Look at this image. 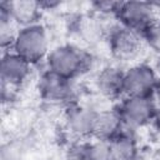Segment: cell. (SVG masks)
Instances as JSON below:
<instances>
[{"label": "cell", "mask_w": 160, "mask_h": 160, "mask_svg": "<svg viewBox=\"0 0 160 160\" xmlns=\"http://www.w3.org/2000/svg\"><path fill=\"white\" fill-rule=\"evenodd\" d=\"M46 30L40 24L20 28L16 32L11 51L20 55L30 64H36L49 55Z\"/></svg>", "instance_id": "obj_1"}, {"label": "cell", "mask_w": 160, "mask_h": 160, "mask_svg": "<svg viewBox=\"0 0 160 160\" xmlns=\"http://www.w3.org/2000/svg\"><path fill=\"white\" fill-rule=\"evenodd\" d=\"M46 64L49 71L72 80L86 70L89 58L74 45H61L49 52Z\"/></svg>", "instance_id": "obj_2"}, {"label": "cell", "mask_w": 160, "mask_h": 160, "mask_svg": "<svg viewBox=\"0 0 160 160\" xmlns=\"http://www.w3.org/2000/svg\"><path fill=\"white\" fill-rule=\"evenodd\" d=\"M121 26L142 35L155 21L154 4L145 1H124L119 4L115 14Z\"/></svg>", "instance_id": "obj_3"}, {"label": "cell", "mask_w": 160, "mask_h": 160, "mask_svg": "<svg viewBox=\"0 0 160 160\" xmlns=\"http://www.w3.org/2000/svg\"><path fill=\"white\" fill-rule=\"evenodd\" d=\"M124 126L136 129L152 121L158 111L152 98L126 96L118 109Z\"/></svg>", "instance_id": "obj_4"}, {"label": "cell", "mask_w": 160, "mask_h": 160, "mask_svg": "<svg viewBox=\"0 0 160 160\" xmlns=\"http://www.w3.org/2000/svg\"><path fill=\"white\" fill-rule=\"evenodd\" d=\"M159 81L160 79L151 66L146 64L131 66L124 74V95L152 98Z\"/></svg>", "instance_id": "obj_5"}, {"label": "cell", "mask_w": 160, "mask_h": 160, "mask_svg": "<svg viewBox=\"0 0 160 160\" xmlns=\"http://www.w3.org/2000/svg\"><path fill=\"white\" fill-rule=\"evenodd\" d=\"M142 36L124 26L115 28L109 36L110 51L114 58L128 61L134 59L141 50L142 46Z\"/></svg>", "instance_id": "obj_6"}, {"label": "cell", "mask_w": 160, "mask_h": 160, "mask_svg": "<svg viewBox=\"0 0 160 160\" xmlns=\"http://www.w3.org/2000/svg\"><path fill=\"white\" fill-rule=\"evenodd\" d=\"M98 111L86 105H78L71 108L65 118L66 128L71 135L79 139L92 138L95 119Z\"/></svg>", "instance_id": "obj_7"}, {"label": "cell", "mask_w": 160, "mask_h": 160, "mask_svg": "<svg viewBox=\"0 0 160 160\" xmlns=\"http://www.w3.org/2000/svg\"><path fill=\"white\" fill-rule=\"evenodd\" d=\"M31 64L14 51H6L1 56L0 72L1 82L10 86L21 85L30 75Z\"/></svg>", "instance_id": "obj_8"}, {"label": "cell", "mask_w": 160, "mask_h": 160, "mask_svg": "<svg viewBox=\"0 0 160 160\" xmlns=\"http://www.w3.org/2000/svg\"><path fill=\"white\" fill-rule=\"evenodd\" d=\"M39 91L44 100L49 102H62L72 96L71 80L46 71L39 82Z\"/></svg>", "instance_id": "obj_9"}, {"label": "cell", "mask_w": 160, "mask_h": 160, "mask_svg": "<svg viewBox=\"0 0 160 160\" xmlns=\"http://www.w3.org/2000/svg\"><path fill=\"white\" fill-rule=\"evenodd\" d=\"M9 12L11 20L15 24L24 26L39 24L38 20L41 15V8L38 1L16 0V1H1V4Z\"/></svg>", "instance_id": "obj_10"}, {"label": "cell", "mask_w": 160, "mask_h": 160, "mask_svg": "<svg viewBox=\"0 0 160 160\" xmlns=\"http://www.w3.org/2000/svg\"><path fill=\"white\" fill-rule=\"evenodd\" d=\"M124 124L118 110L98 111L92 138L101 141H110L122 131Z\"/></svg>", "instance_id": "obj_11"}, {"label": "cell", "mask_w": 160, "mask_h": 160, "mask_svg": "<svg viewBox=\"0 0 160 160\" xmlns=\"http://www.w3.org/2000/svg\"><path fill=\"white\" fill-rule=\"evenodd\" d=\"M124 74L116 66L104 68L96 76L95 84L101 95L109 99H116L124 95Z\"/></svg>", "instance_id": "obj_12"}, {"label": "cell", "mask_w": 160, "mask_h": 160, "mask_svg": "<svg viewBox=\"0 0 160 160\" xmlns=\"http://www.w3.org/2000/svg\"><path fill=\"white\" fill-rule=\"evenodd\" d=\"M69 160H110L109 141L95 140L76 144L70 149Z\"/></svg>", "instance_id": "obj_13"}, {"label": "cell", "mask_w": 160, "mask_h": 160, "mask_svg": "<svg viewBox=\"0 0 160 160\" xmlns=\"http://www.w3.org/2000/svg\"><path fill=\"white\" fill-rule=\"evenodd\" d=\"M110 160H136L139 149L136 140L124 130L109 141Z\"/></svg>", "instance_id": "obj_14"}, {"label": "cell", "mask_w": 160, "mask_h": 160, "mask_svg": "<svg viewBox=\"0 0 160 160\" xmlns=\"http://www.w3.org/2000/svg\"><path fill=\"white\" fill-rule=\"evenodd\" d=\"M142 40L155 51L160 55V22H155L152 26H150L142 35Z\"/></svg>", "instance_id": "obj_15"}, {"label": "cell", "mask_w": 160, "mask_h": 160, "mask_svg": "<svg viewBox=\"0 0 160 160\" xmlns=\"http://www.w3.org/2000/svg\"><path fill=\"white\" fill-rule=\"evenodd\" d=\"M118 1H96L92 5L95 6V10L102 12V14H116L119 8Z\"/></svg>", "instance_id": "obj_16"}, {"label": "cell", "mask_w": 160, "mask_h": 160, "mask_svg": "<svg viewBox=\"0 0 160 160\" xmlns=\"http://www.w3.org/2000/svg\"><path fill=\"white\" fill-rule=\"evenodd\" d=\"M38 2L40 5L41 10H49V9L51 10V9H55L56 6L60 5L59 1H49V0H42V1H38Z\"/></svg>", "instance_id": "obj_17"}, {"label": "cell", "mask_w": 160, "mask_h": 160, "mask_svg": "<svg viewBox=\"0 0 160 160\" xmlns=\"http://www.w3.org/2000/svg\"><path fill=\"white\" fill-rule=\"evenodd\" d=\"M154 125H155V128L158 129V131L160 132V109L156 111V114H155V118H154Z\"/></svg>", "instance_id": "obj_18"}, {"label": "cell", "mask_w": 160, "mask_h": 160, "mask_svg": "<svg viewBox=\"0 0 160 160\" xmlns=\"http://www.w3.org/2000/svg\"><path fill=\"white\" fill-rule=\"evenodd\" d=\"M154 95H156L158 101L160 102V81H159V84H158V88H156V90H155V94H154Z\"/></svg>", "instance_id": "obj_19"}, {"label": "cell", "mask_w": 160, "mask_h": 160, "mask_svg": "<svg viewBox=\"0 0 160 160\" xmlns=\"http://www.w3.org/2000/svg\"><path fill=\"white\" fill-rule=\"evenodd\" d=\"M156 71H158V74L160 75V55H159V59H158V64H156Z\"/></svg>", "instance_id": "obj_20"}]
</instances>
